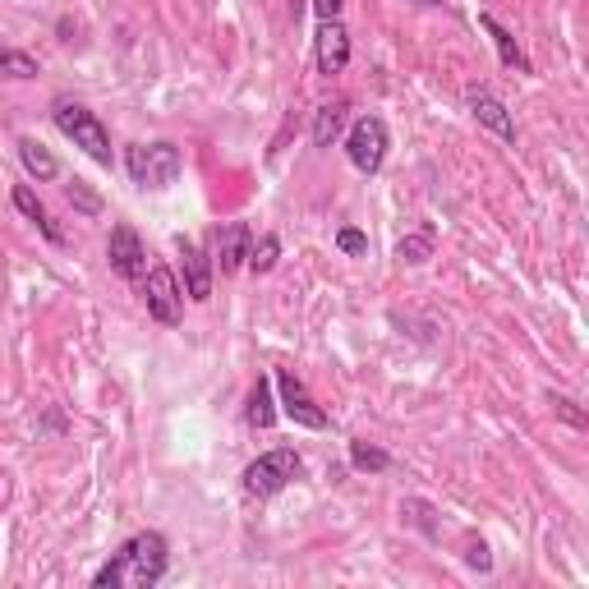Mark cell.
Segmentation results:
<instances>
[{
	"label": "cell",
	"mask_w": 589,
	"mask_h": 589,
	"mask_svg": "<svg viewBox=\"0 0 589 589\" xmlns=\"http://www.w3.org/2000/svg\"><path fill=\"white\" fill-rule=\"evenodd\" d=\"M51 120H56L60 134L70 139L74 148L89 152L97 166H111V134H106V125L89 111V106H79V102H70V97H60V102H56V111H51Z\"/></svg>",
	"instance_id": "obj_2"
},
{
	"label": "cell",
	"mask_w": 589,
	"mask_h": 589,
	"mask_svg": "<svg viewBox=\"0 0 589 589\" xmlns=\"http://www.w3.org/2000/svg\"><path fill=\"white\" fill-rule=\"evenodd\" d=\"M0 79H37V60L28 51L0 47Z\"/></svg>",
	"instance_id": "obj_19"
},
{
	"label": "cell",
	"mask_w": 589,
	"mask_h": 589,
	"mask_svg": "<svg viewBox=\"0 0 589 589\" xmlns=\"http://www.w3.org/2000/svg\"><path fill=\"white\" fill-rule=\"evenodd\" d=\"M106 258H111V272L125 281H143L148 276V249L134 226H111V239H106Z\"/></svg>",
	"instance_id": "obj_7"
},
{
	"label": "cell",
	"mask_w": 589,
	"mask_h": 589,
	"mask_svg": "<svg viewBox=\"0 0 589 589\" xmlns=\"http://www.w3.org/2000/svg\"><path fill=\"white\" fill-rule=\"evenodd\" d=\"M387 125L378 116H364L351 125V134H345V157H351L355 170H364V176H378L382 162H387Z\"/></svg>",
	"instance_id": "obj_4"
},
{
	"label": "cell",
	"mask_w": 589,
	"mask_h": 589,
	"mask_svg": "<svg viewBox=\"0 0 589 589\" xmlns=\"http://www.w3.org/2000/svg\"><path fill=\"white\" fill-rule=\"evenodd\" d=\"M14 208L19 212H24L28 216V222L42 231V235H47L51 239V245H64V235H60V226L51 222V216H47V208H42V199H37V193H33V185H19L14 189Z\"/></svg>",
	"instance_id": "obj_14"
},
{
	"label": "cell",
	"mask_w": 589,
	"mask_h": 589,
	"mask_svg": "<svg viewBox=\"0 0 589 589\" xmlns=\"http://www.w3.org/2000/svg\"><path fill=\"white\" fill-rule=\"evenodd\" d=\"M249 245H254V231L245 222H226L216 231V268H222V276H231L249 263Z\"/></svg>",
	"instance_id": "obj_10"
},
{
	"label": "cell",
	"mask_w": 589,
	"mask_h": 589,
	"mask_svg": "<svg viewBox=\"0 0 589 589\" xmlns=\"http://www.w3.org/2000/svg\"><path fill=\"white\" fill-rule=\"evenodd\" d=\"M70 203H79L83 212H97V208H102V203H97V193H89V189H83L79 180L70 185Z\"/></svg>",
	"instance_id": "obj_26"
},
{
	"label": "cell",
	"mask_w": 589,
	"mask_h": 589,
	"mask_svg": "<svg viewBox=\"0 0 589 589\" xmlns=\"http://www.w3.org/2000/svg\"><path fill=\"white\" fill-rule=\"evenodd\" d=\"M414 5H443V0H414Z\"/></svg>",
	"instance_id": "obj_28"
},
{
	"label": "cell",
	"mask_w": 589,
	"mask_h": 589,
	"mask_svg": "<svg viewBox=\"0 0 589 589\" xmlns=\"http://www.w3.org/2000/svg\"><path fill=\"white\" fill-rule=\"evenodd\" d=\"M276 258H281V239L276 235H263V239H254L249 245V268L254 272H272Z\"/></svg>",
	"instance_id": "obj_20"
},
{
	"label": "cell",
	"mask_w": 589,
	"mask_h": 589,
	"mask_svg": "<svg viewBox=\"0 0 589 589\" xmlns=\"http://www.w3.org/2000/svg\"><path fill=\"white\" fill-rule=\"evenodd\" d=\"M351 461L360 470H387L391 466V456L382 447H368V443H351Z\"/></svg>",
	"instance_id": "obj_22"
},
{
	"label": "cell",
	"mask_w": 589,
	"mask_h": 589,
	"mask_svg": "<svg viewBox=\"0 0 589 589\" xmlns=\"http://www.w3.org/2000/svg\"><path fill=\"white\" fill-rule=\"evenodd\" d=\"M19 162H24V170H28L33 180H42V185L60 176V162H56L37 139H19Z\"/></svg>",
	"instance_id": "obj_16"
},
{
	"label": "cell",
	"mask_w": 589,
	"mask_h": 589,
	"mask_svg": "<svg viewBox=\"0 0 589 589\" xmlns=\"http://www.w3.org/2000/svg\"><path fill=\"white\" fill-rule=\"evenodd\" d=\"M245 420H249L254 428H272V424H276V401H272V382H268V378L254 382L249 405H245Z\"/></svg>",
	"instance_id": "obj_17"
},
{
	"label": "cell",
	"mask_w": 589,
	"mask_h": 589,
	"mask_svg": "<svg viewBox=\"0 0 589 589\" xmlns=\"http://www.w3.org/2000/svg\"><path fill=\"white\" fill-rule=\"evenodd\" d=\"M553 410L562 414V420L566 424H572V428H589V420H585V410L572 401V397H553Z\"/></svg>",
	"instance_id": "obj_24"
},
{
	"label": "cell",
	"mask_w": 589,
	"mask_h": 589,
	"mask_svg": "<svg viewBox=\"0 0 589 589\" xmlns=\"http://www.w3.org/2000/svg\"><path fill=\"white\" fill-rule=\"evenodd\" d=\"M143 304L148 314L157 318L162 327H176L185 318V295H180V281L166 263H152L148 276H143Z\"/></svg>",
	"instance_id": "obj_6"
},
{
	"label": "cell",
	"mask_w": 589,
	"mask_h": 589,
	"mask_svg": "<svg viewBox=\"0 0 589 589\" xmlns=\"http://www.w3.org/2000/svg\"><path fill=\"white\" fill-rule=\"evenodd\" d=\"M401 516L410 520V526H420L428 539H438V526H433V507H428V502H420V497L401 502Z\"/></svg>",
	"instance_id": "obj_21"
},
{
	"label": "cell",
	"mask_w": 589,
	"mask_h": 589,
	"mask_svg": "<svg viewBox=\"0 0 589 589\" xmlns=\"http://www.w3.org/2000/svg\"><path fill=\"white\" fill-rule=\"evenodd\" d=\"M466 562L474 566V572H493V557H488V543L479 539V543H470V553H466Z\"/></svg>",
	"instance_id": "obj_25"
},
{
	"label": "cell",
	"mask_w": 589,
	"mask_h": 589,
	"mask_svg": "<svg viewBox=\"0 0 589 589\" xmlns=\"http://www.w3.org/2000/svg\"><path fill=\"white\" fill-rule=\"evenodd\" d=\"M479 28H484L488 37H493V47H497V56H502V64H507V70H520V74H534V64H530V56L520 51V42L507 33L497 24L493 14H479Z\"/></svg>",
	"instance_id": "obj_13"
},
{
	"label": "cell",
	"mask_w": 589,
	"mask_h": 589,
	"mask_svg": "<svg viewBox=\"0 0 589 589\" xmlns=\"http://www.w3.org/2000/svg\"><path fill=\"white\" fill-rule=\"evenodd\" d=\"M180 254H185V281H189V299H199L208 304L212 299V263H208V254L193 245V239L180 235Z\"/></svg>",
	"instance_id": "obj_12"
},
{
	"label": "cell",
	"mask_w": 589,
	"mask_h": 589,
	"mask_svg": "<svg viewBox=\"0 0 589 589\" xmlns=\"http://www.w3.org/2000/svg\"><path fill=\"white\" fill-rule=\"evenodd\" d=\"M185 170V157L176 143H134L129 148V180H134L139 189H170L180 180Z\"/></svg>",
	"instance_id": "obj_3"
},
{
	"label": "cell",
	"mask_w": 589,
	"mask_h": 589,
	"mask_svg": "<svg viewBox=\"0 0 589 589\" xmlns=\"http://www.w3.org/2000/svg\"><path fill=\"white\" fill-rule=\"evenodd\" d=\"M295 474H299V456L291 447H276L268 456H258V461L245 470V493L249 497H276Z\"/></svg>",
	"instance_id": "obj_5"
},
{
	"label": "cell",
	"mask_w": 589,
	"mask_h": 589,
	"mask_svg": "<svg viewBox=\"0 0 589 589\" xmlns=\"http://www.w3.org/2000/svg\"><path fill=\"white\" fill-rule=\"evenodd\" d=\"M166 566H170V543H166V534L143 530V534H134V539L120 543V553L93 576V585H97V589H152V585H162Z\"/></svg>",
	"instance_id": "obj_1"
},
{
	"label": "cell",
	"mask_w": 589,
	"mask_h": 589,
	"mask_svg": "<svg viewBox=\"0 0 589 589\" xmlns=\"http://www.w3.org/2000/svg\"><path fill=\"white\" fill-rule=\"evenodd\" d=\"M345 116H351V106H345V102L318 106V116H314V148H332L341 139V129H345Z\"/></svg>",
	"instance_id": "obj_15"
},
{
	"label": "cell",
	"mask_w": 589,
	"mask_h": 589,
	"mask_svg": "<svg viewBox=\"0 0 589 589\" xmlns=\"http://www.w3.org/2000/svg\"><path fill=\"white\" fill-rule=\"evenodd\" d=\"M276 387H281V410H286L295 424H304V428H327V414L318 410V401L309 397V391H304V382L295 378V368H281Z\"/></svg>",
	"instance_id": "obj_8"
},
{
	"label": "cell",
	"mask_w": 589,
	"mask_h": 589,
	"mask_svg": "<svg viewBox=\"0 0 589 589\" xmlns=\"http://www.w3.org/2000/svg\"><path fill=\"white\" fill-rule=\"evenodd\" d=\"M351 64V33L341 28V19H322L318 28V74H341Z\"/></svg>",
	"instance_id": "obj_9"
},
{
	"label": "cell",
	"mask_w": 589,
	"mask_h": 589,
	"mask_svg": "<svg viewBox=\"0 0 589 589\" xmlns=\"http://www.w3.org/2000/svg\"><path fill=\"white\" fill-rule=\"evenodd\" d=\"M341 5H345V0H314L318 19H337V14H341Z\"/></svg>",
	"instance_id": "obj_27"
},
{
	"label": "cell",
	"mask_w": 589,
	"mask_h": 589,
	"mask_svg": "<svg viewBox=\"0 0 589 589\" xmlns=\"http://www.w3.org/2000/svg\"><path fill=\"white\" fill-rule=\"evenodd\" d=\"M397 258H401V263H410V268L428 263V258H433V231H414V235H405L401 245H397Z\"/></svg>",
	"instance_id": "obj_18"
},
{
	"label": "cell",
	"mask_w": 589,
	"mask_h": 589,
	"mask_svg": "<svg viewBox=\"0 0 589 589\" xmlns=\"http://www.w3.org/2000/svg\"><path fill=\"white\" fill-rule=\"evenodd\" d=\"M466 102H470V111H474V120L484 125V129H493V134L502 139V143H516V120H511V111L502 106L488 89H470L466 93Z\"/></svg>",
	"instance_id": "obj_11"
},
{
	"label": "cell",
	"mask_w": 589,
	"mask_h": 589,
	"mask_svg": "<svg viewBox=\"0 0 589 589\" xmlns=\"http://www.w3.org/2000/svg\"><path fill=\"white\" fill-rule=\"evenodd\" d=\"M337 249L341 254H368V235L355 231V226H345V231H337Z\"/></svg>",
	"instance_id": "obj_23"
}]
</instances>
